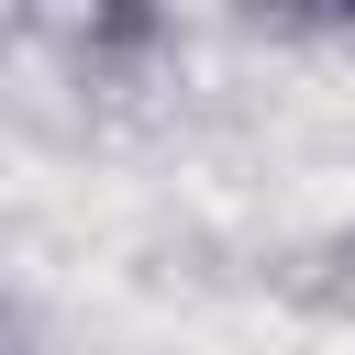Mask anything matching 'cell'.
<instances>
[{"instance_id":"3","label":"cell","mask_w":355,"mask_h":355,"mask_svg":"<svg viewBox=\"0 0 355 355\" xmlns=\"http://www.w3.org/2000/svg\"><path fill=\"white\" fill-rule=\"evenodd\" d=\"M344 22H355V0H344Z\"/></svg>"},{"instance_id":"2","label":"cell","mask_w":355,"mask_h":355,"mask_svg":"<svg viewBox=\"0 0 355 355\" xmlns=\"http://www.w3.org/2000/svg\"><path fill=\"white\" fill-rule=\"evenodd\" d=\"M244 22H277V33H311V22H344V0H244Z\"/></svg>"},{"instance_id":"1","label":"cell","mask_w":355,"mask_h":355,"mask_svg":"<svg viewBox=\"0 0 355 355\" xmlns=\"http://www.w3.org/2000/svg\"><path fill=\"white\" fill-rule=\"evenodd\" d=\"M144 33H155V0H89V44L100 55H133Z\"/></svg>"}]
</instances>
